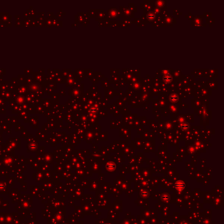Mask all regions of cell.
I'll return each mask as SVG.
<instances>
[{
  "instance_id": "obj_1",
  "label": "cell",
  "mask_w": 224,
  "mask_h": 224,
  "mask_svg": "<svg viewBox=\"0 0 224 224\" xmlns=\"http://www.w3.org/2000/svg\"><path fill=\"white\" fill-rule=\"evenodd\" d=\"M185 187V184L182 181H179L176 183V188H178V189H183Z\"/></svg>"
}]
</instances>
